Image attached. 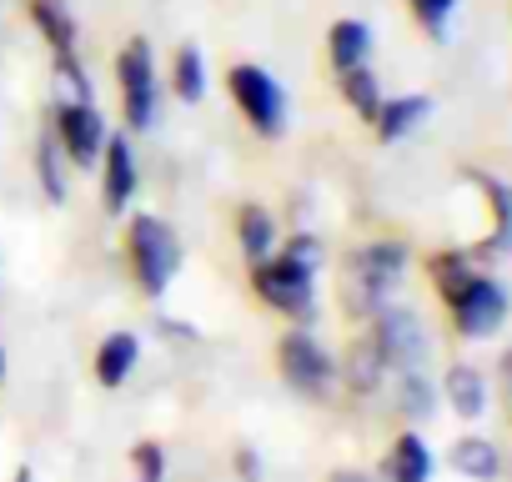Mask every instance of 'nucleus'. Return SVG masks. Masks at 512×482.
I'll return each instance as SVG.
<instances>
[{
  "label": "nucleus",
  "mask_w": 512,
  "mask_h": 482,
  "mask_svg": "<svg viewBox=\"0 0 512 482\" xmlns=\"http://www.w3.org/2000/svg\"><path fill=\"white\" fill-rule=\"evenodd\" d=\"M11 482H31V472H26V467H21V472H16V477H11Z\"/></svg>",
  "instance_id": "obj_35"
},
{
  "label": "nucleus",
  "mask_w": 512,
  "mask_h": 482,
  "mask_svg": "<svg viewBox=\"0 0 512 482\" xmlns=\"http://www.w3.org/2000/svg\"><path fill=\"white\" fill-rule=\"evenodd\" d=\"M236 467H241V477H246V482H262V462H256V452H251V447H241V452H236Z\"/></svg>",
  "instance_id": "obj_30"
},
{
  "label": "nucleus",
  "mask_w": 512,
  "mask_h": 482,
  "mask_svg": "<svg viewBox=\"0 0 512 482\" xmlns=\"http://www.w3.org/2000/svg\"><path fill=\"white\" fill-rule=\"evenodd\" d=\"M136 362H141V342H136V332H111V337L101 342V352H96V382L116 392V387L131 382Z\"/></svg>",
  "instance_id": "obj_12"
},
{
  "label": "nucleus",
  "mask_w": 512,
  "mask_h": 482,
  "mask_svg": "<svg viewBox=\"0 0 512 482\" xmlns=\"http://www.w3.org/2000/svg\"><path fill=\"white\" fill-rule=\"evenodd\" d=\"M412 6V16L422 21V31L432 36V41H442L447 36V21H452V11H457V0H407Z\"/></svg>",
  "instance_id": "obj_27"
},
{
  "label": "nucleus",
  "mask_w": 512,
  "mask_h": 482,
  "mask_svg": "<svg viewBox=\"0 0 512 482\" xmlns=\"http://www.w3.org/2000/svg\"><path fill=\"white\" fill-rule=\"evenodd\" d=\"M251 282H256V297H262L267 307H277L297 322H312V312H317V272L312 267H297L277 252L267 262H256Z\"/></svg>",
  "instance_id": "obj_4"
},
{
  "label": "nucleus",
  "mask_w": 512,
  "mask_h": 482,
  "mask_svg": "<svg viewBox=\"0 0 512 482\" xmlns=\"http://www.w3.org/2000/svg\"><path fill=\"white\" fill-rule=\"evenodd\" d=\"M342 96H347V106H352L362 121H377V111H382V86H377V76H372L367 66L342 71Z\"/></svg>",
  "instance_id": "obj_24"
},
{
  "label": "nucleus",
  "mask_w": 512,
  "mask_h": 482,
  "mask_svg": "<svg viewBox=\"0 0 512 482\" xmlns=\"http://www.w3.org/2000/svg\"><path fill=\"white\" fill-rule=\"evenodd\" d=\"M101 196H106V211H126L131 196H136V156H131V141L126 136H106V151H101Z\"/></svg>",
  "instance_id": "obj_10"
},
{
  "label": "nucleus",
  "mask_w": 512,
  "mask_h": 482,
  "mask_svg": "<svg viewBox=\"0 0 512 482\" xmlns=\"http://www.w3.org/2000/svg\"><path fill=\"white\" fill-rule=\"evenodd\" d=\"M372 317H377L372 322V342H377L387 372L392 367L397 372H412V367L427 362V332H422L417 312H407V307H377Z\"/></svg>",
  "instance_id": "obj_7"
},
{
  "label": "nucleus",
  "mask_w": 512,
  "mask_h": 482,
  "mask_svg": "<svg viewBox=\"0 0 512 482\" xmlns=\"http://www.w3.org/2000/svg\"><path fill=\"white\" fill-rule=\"evenodd\" d=\"M156 332H166V337H176V342H191V337H196V332H191V327H181L176 317H161V322H156Z\"/></svg>",
  "instance_id": "obj_31"
},
{
  "label": "nucleus",
  "mask_w": 512,
  "mask_h": 482,
  "mask_svg": "<svg viewBox=\"0 0 512 482\" xmlns=\"http://www.w3.org/2000/svg\"><path fill=\"white\" fill-rule=\"evenodd\" d=\"M452 467L467 477V482H497L502 472V457L487 437H457L452 442Z\"/></svg>",
  "instance_id": "obj_21"
},
{
  "label": "nucleus",
  "mask_w": 512,
  "mask_h": 482,
  "mask_svg": "<svg viewBox=\"0 0 512 482\" xmlns=\"http://www.w3.org/2000/svg\"><path fill=\"white\" fill-rule=\"evenodd\" d=\"M467 181L487 191L492 216H497V226H492V236H487L482 257H507V252H512V186H507V181H497V176H487V171H467Z\"/></svg>",
  "instance_id": "obj_13"
},
{
  "label": "nucleus",
  "mask_w": 512,
  "mask_h": 482,
  "mask_svg": "<svg viewBox=\"0 0 512 482\" xmlns=\"http://www.w3.org/2000/svg\"><path fill=\"white\" fill-rule=\"evenodd\" d=\"M472 277H477L472 257H462V252H442V257H432V282H437V292H442L447 307L472 287Z\"/></svg>",
  "instance_id": "obj_22"
},
{
  "label": "nucleus",
  "mask_w": 512,
  "mask_h": 482,
  "mask_svg": "<svg viewBox=\"0 0 512 482\" xmlns=\"http://www.w3.org/2000/svg\"><path fill=\"white\" fill-rule=\"evenodd\" d=\"M61 151L71 166H101V151H106V121L96 111V101H61L56 106V121H51Z\"/></svg>",
  "instance_id": "obj_8"
},
{
  "label": "nucleus",
  "mask_w": 512,
  "mask_h": 482,
  "mask_svg": "<svg viewBox=\"0 0 512 482\" xmlns=\"http://www.w3.org/2000/svg\"><path fill=\"white\" fill-rule=\"evenodd\" d=\"M31 21H36V31L46 36V46L56 51V56H71L76 51V11H71V0H31Z\"/></svg>",
  "instance_id": "obj_14"
},
{
  "label": "nucleus",
  "mask_w": 512,
  "mask_h": 482,
  "mask_svg": "<svg viewBox=\"0 0 512 482\" xmlns=\"http://www.w3.org/2000/svg\"><path fill=\"white\" fill-rule=\"evenodd\" d=\"M226 86H231V101L241 106V116L251 121L256 136H282L287 131V91L262 66H251V61L231 66Z\"/></svg>",
  "instance_id": "obj_3"
},
{
  "label": "nucleus",
  "mask_w": 512,
  "mask_h": 482,
  "mask_svg": "<svg viewBox=\"0 0 512 482\" xmlns=\"http://www.w3.org/2000/svg\"><path fill=\"white\" fill-rule=\"evenodd\" d=\"M116 81H121L126 121L136 131H151L156 116H161V101H156V61H151L146 41H126V51L116 56Z\"/></svg>",
  "instance_id": "obj_6"
},
{
  "label": "nucleus",
  "mask_w": 512,
  "mask_h": 482,
  "mask_svg": "<svg viewBox=\"0 0 512 482\" xmlns=\"http://www.w3.org/2000/svg\"><path fill=\"white\" fill-rule=\"evenodd\" d=\"M131 272L146 297H161L171 277L181 272V236L171 231L166 216H136L131 221Z\"/></svg>",
  "instance_id": "obj_2"
},
{
  "label": "nucleus",
  "mask_w": 512,
  "mask_h": 482,
  "mask_svg": "<svg viewBox=\"0 0 512 482\" xmlns=\"http://www.w3.org/2000/svg\"><path fill=\"white\" fill-rule=\"evenodd\" d=\"M131 467H136V482H166V452H161V442H136L131 447Z\"/></svg>",
  "instance_id": "obj_28"
},
{
  "label": "nucleus",
  "mask_w": 512,
  "mask_h": 482,
  "mask_svg": "<svg viewBox=\"0 0 512 482\" xmlns=\"http://www.w3.org/2000/svg\"><path fill=\"white\" fill-rule=\"evenodd\" d=\"M337 377H347V387H352V392H377V387H382V377H387V362H382L377 342H372V337L352 342L347 362H337Z\"/></svg>",
  "instance_id": "obj_19"
},
{
  "label": "nucleus",
  "mask_w": 512,
  "mask_h": 482,
  "mask_svg": "<svg viewBox=\"0 0 512 482\" xmlns=\"http://www.w3.org/2000/svg\"><path fill=\"white\" fill-rule=\"evenodd\" d=\"M171 86L181 101H201L206 96V56L196 46H181L176 61H171Z\"/></svg>",
  "instance_id": "obj_25"
},
{
  "label": "nucleus",
  "mask_w": 512,
  "mask_h": 482,
  "mask_svg": "<svg viewBox=\"0 0 512 482\" xmlns=\"http://www.w3.org/2000/svg\"><path fill=\"white\" fill-rule=\"evenodd\" d=\"M277 362H282V377H287L302 397H317V402L332 397V387H337V362H332V352H327L307 327H297V332L282 337Z\"/></svg>",
  "instance_id": "obj_5"
},
{
  "label": "nucleus",
  "mask_w": 512,
  "mask_h": 482,
  "mask_svg": "<svg viewBox=\"0 0 512 482\" xmlns=\"http://www.w3.org/2000/svg\"><path fill=\"white\" fill-rule=\"evenodd\" d=\"M332 482H367L362 472H332Z\"/></svg>",
  "instance_id": "obj_33"
},
{
  "label": "nucleus",
  "mask_w": 512,
  "mask_h": 482,
  "mask_svg": "<svg viewBox=\"0 0 512 482\" xmlns=\"http://www.w3.org/2000/svg\"><path fill=\"white\" fill-rule=\"evenodd\" d=\"M432 116V101L427 96H397V101H382V111H377V136L382 141H402V136H412L422 121Z\"/></svg>",
  "instance_id": "obj_18"
},
{
  "label": "nucleus",
  "mask_w": 512,
  "mask_h": 482,
  "mask_svg": "<svg viewBox=\"0 0 512 482\" xmlns=\"http://www.w3.org/2000/svg\"><path fill=\"white\" fill-rule=\"evenodd\" d=\"M236 241H241V252H246V262L256 267V262H267L272 252H277V216L267 211V206H256V201H246L241 211H236Z\"/></svg>",
  "instance_id": "obj_11"
},
{
  "label": "nucleus",
  "mask_w": 512,
  "mask_h": 482,
  "mask_svg": "<svg viewBox=\"0 0 512 482\" xmlns=\"http://www.w3.org/2000/svg\"><path fill=\"white\" fill-rule=\"evenodd\" d=\"M502 402H507V417H512V352L502 357Z\"/></svg>",
  "instance_id": "obj_32"
},
{
  "label": "nucleus",
  "mask_w": 512,
  "mask_h": 482,
  "mask_svg": "<svg viewBox=\"0 0 512 482\" xmlns=\"http://www.w3.org/2000/svg\"><path fill=\"white\" fill-rule=\"evenodd\" d=\"M0 382H6V347H0Z\"/></svg>",
  "instance_id": "obj_34"
},
{
  "label": "nucleus",
  "mask_w": 512,
  "mask_h": 482,
  "mask_svg": "<svg viewBox=\"0 0 512 482\" xmlns=\"http://www.w3.org/2000/svg\"><path fill=\"white\" fill-rule=\"evenodd\" d=\"M452 322H457V332H462V337H472V342L492 337V332L507 322V287L477 272V277H472V287L452 302Z\"/></svg>",
  "instance_id": "obj_9"
},
{
  "label": "nucleus",
  "mask_w": 512,
  "mask_h": 482,
  "mask_svg": "<svg viewBox=\"0 0 512 482\" xmlns=\"http://www.w3.org/2000/svg\"><path fill=\"white\" fill-rule=\"evenodd\" d=\"M36 181H41V191H46L51 206L66 201V151H61V141H56L51 126L36 136Z\"/></svg>",
  "instance_id": "obj_20"
},
{
  "label": "nucleus",
  "mask_w": 512,
  "mask_h": 482,
  "mask_svg": "<svg viewBox=\"0 0 512 482\" xmlns=\"http://www.w3.org/2000/svg\"><path fill=\"white\" fill-rule=\"evenodd\" d=\"M282 257L297 262V267H312V272H317V262H322V241H317L312 231H297L287 247H282Z\"/></svg>",
  "instance_id": "obj_29"
},
{
  "label": "nucleus",
  "mask_w": 512,
  "mask_h": 482,
  "mask_svg": "<svg viewBox=\"0 0 512 482\" xmlns=\"http://www.w3.org/2000/svg\"><path fill=\"white\" fill-rule=\"evenodd\" d=\"M327 56H332L337 76L352 71V66H367V56H372V26L367 21H337L327 31Z\"/></svg>",
  "instance_id": "obj_17"
},
{
  "label": "nucleus",
  "mask_w": 512,
  "mask_h": 482,
  "mask_svg": "<svg viewBox=\"0 0 512 482\" xmlns=\"http://www.w3.org/2000/svg\"><path fill=\"white\" fill-rule=\"evenodd\" d=\"M442 392H447L452 412H457V417H467V422L487 412V377H482L477 367H467V362L447 367V377H442Z\"/></svg>",
  "instance_id": "obj_15"
},
{
  "label": "nucleus",
  "mask_w": 512,
  "mask_h": 482,
  "mask_svg": "<svg viewBox=\"0 0 512 482\" xmlns=\"http://www.w3.org/2000/svg\"><path fill=\"white\" fill-rule=\"evenodd\" d=\"M397 407H402V417H412V422H427V417L437 412V387L422 377V367H412V372L397 377Z\"/></svg>",
  "instance_id": "obj_23"
},
{
  "label": "nucleus",
  "mask_w": 512,
  "mask_h": 482,
  "mask_svg": "<svg viewBox=\"0 0 512 482\" xmlns=\"http://www.w3.org/2000/svg\"><path fill=\"white\" fill-rule=\"evenodd\" d=\"M382 477H387V482H427V477H432V452H427V442H422L417 432H402V437L392 442L387 462H382Z\"/></svg>",
  "instance_id": "obj_16"
},
{
  "label": "nucleus",
  "mask_w": 512,
  "mask_h": 482,
  "mask_svg": "<svg viewBox=\"0 0 512 482\" xmlns=\"http://www.w3.org/2000/svg\"><path fill=\"white\" fill-rule=\"evenodd\" d=\"M56 91H61V101H91V81H86V66L76 61V51L71 56H56Z\"/></svg>",
  "instance_id": "obj_26"
},
{
  "label": "nucleus",
  "mask_w": 512,
  "mask_h": 482,
  "mask_svg": "<svg viewBox=\"0 0 512 482\" xmlns=\"http://www.w3.org/2000/svg\"><path fill=\"white\" fill-rule=\"evenodd\" d=\"M402 272H407V247H402V241H367V247L352 252L347 267H342V297H347V307L352 312L387 307V297L397 292Z\"/></svg>",
  "instance_id": "obj_1"
}]
</instances>
